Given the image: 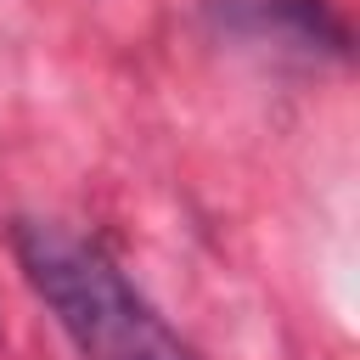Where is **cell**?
Returning a JSON list of instances; mask_svg holds the SVG:
<instances>
[{
	"label": "cell",
	"instance_id": "1",
	"mask_svg": "<svg viewBox=\"0 0 360 360\" xmlns=\"http://www.w3.org/2000/svg\"><path fill=\"white\" fill-rule=\"evenodd\" d=\"M11 248L28 287L45 298L84 360H197L180 332L152 309V298L118 270V259L90 236L56 219H17Z\"/></svg>",
	"mask_w": 360,
	"mask_h": 360
}]
</instances>
